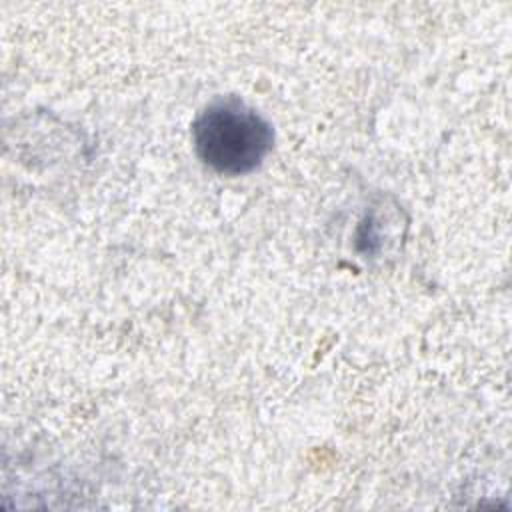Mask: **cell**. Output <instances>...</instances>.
Returning <instances> with one entry per match:
<instances>
[{"label":"cell","mask_w":512,"mask_h":512,"mask_svg":"<svg viewBox=\"0 0 512 512\" xmlns=\"http://www.w3.org/2000/svg\"><path fill=\"white\" fill-rule=\"evenodd\" d=\"M198 158L214 172L240 176L262 164L272 150L274 132L264 116L238 98L210 102L192 124Z\"/></svg>","instance_id":"obj_1"}]
</instances>
